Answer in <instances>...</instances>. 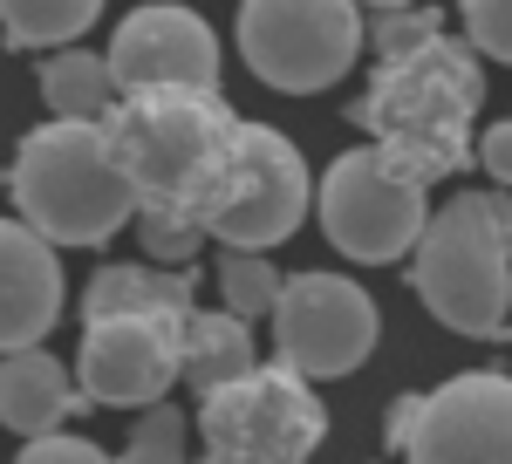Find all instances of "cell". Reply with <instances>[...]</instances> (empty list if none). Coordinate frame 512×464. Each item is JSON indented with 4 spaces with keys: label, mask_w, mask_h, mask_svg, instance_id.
<instances>
[{
    "label": "cell",
    "mask_w": 512,
    "mask_h": 464,
    "mask_svg": "<svg viewBox=\"0 0 512 464\" xmlns=\"http://www.w3.org/2000/svg\"><path fill=\"white\" fill-rule=\"evenodd\" d=\"M478 110H485V55L465 35H437L410 55L376 62L349 123L417 185H444L478 157Z\"/></svg>",
    "instance_id": "obj_1"
},
{
    "label": "cell",
    "mask_w": 512,
    "mask_h": 464,
    "mask_svg": "<svg viewBox=\"0 0 512 464\" xmlns=\"http://www.w3.org/2000/svg\"><path fill=\"white\" fill-rule=\"evenodd\" d=\"M7 192L14 212L55 246H110L144 205L137 178L110 144V123H82V116H48L14 144Z\"/></svg>",
    "instance_id": "obj_2"
},
{
    "label": "cell",
    "mask_w": 512,
    "mask_h": 464,
    "mask_svg": "<svg viewBox=\"0 0 512 464\" xmlns=\"http://www.w3.org/2000/svg\"><path fill=\"white\" fill-rule=\"evenodd\" d=\"M103 123H110V144H117L123 171L137 178L144 205H178L192 219L212 212L239 137V116L226 110L219 89H178V82L123 89Z\"/></svg>",
    "instance_id": "obj_3"
},
{
    "label": "cell",
    "mask_w": 512,
    "mask_h": 464,
    "mask_svg": "<svg viewBox=\"0 0 512 464\" xmlns=\"http://www.w3.org/2000/svg\"><path fill=\"white\" fill-rule=\"evenodd\" d=\"M410 287L437 328L465 342L512 335V232L499 226L492 192H458L431 212L424 239L410 246Z\"/></svg>",
    "instance_id": "obj_4"
},
{
    "label": "cell",
    "mask_w": 512,
    "mask_h": 464,
    "mask_svg": "<svg viewBox=\"0 0 512 464\" xmlns=\"http://www.w3.org/2000/svg\"><path fill=\"white\" fill-rule=\"evenodd\" d=\"M239 62L274 96H321L369 48L362 0H239Z\"/></svg>",
    "instance_id": "obj_5"
},
{
    "label": "cell",
    "mask_w": 512,
    "mask_h": 464,
    "mask_svg": "<svg viewBox=\"0 0 512 464\" xmlns=\"http://www.w3.org/2000/svg\"><path fill=\"white\" fill-rule=\"evenodd\" d=\"M321 437H328V403H321L315 376H301L294 362H253L246 376L198 396L205 458L294 464V458H315Z\"/></svg>",
    "instance_id": "obj_6"
},
{
    "label": "cell",
    "mask_w": 512,
    "mask_h": 464,
    "mask_svg": "<svg viewBox=\"0 0 512 464\" xmlns=\"http://www.w3.org/2000/svg\"><path fill=\"white\" fill-rule=\"evenodd\" d=\"M315 219L328 232V246L349 253L355 267H396L431 226V185L396 171L376 144H355L321 171Z\"/></svg>",
    "instance_id": "obj_7"
},
{
    "label": "cell",
    "mask_w": 512,
    "mask_h": 464,
    "mask_svg": "<svg viewBox=\"0 0 512 464\" xmlns=\"http://www.w3.org/2000/svg\"><path fill=\"white\" fill-rule=\"evenodd\" d=\"M315 212V178H308V157L294 137H280L274 123H253L239 116L233 137V164L219 178V198L205 212V226L219 246H280L308 226Z\"/></svg>",
    "instance_id": "obj_8"
},
{
    "label": "cell",
    "mask_w": 512,
    "mask_h": 464,
    "mask_svg": "<svg viewBox=\"0 0 512 464\" xmlns=\"http://www.w3.org/2000/svg\"><path fill=\"white\" fill-rule=\"evenodd\" d=\"M185 314L192 308H117L82 314L76 383L103 410H144L185 383Z\"/></svg>",
    "instance_id": "obj_9"
},
{
    "label": "cell",
    "mask_w": 512,
    "mask_h": 464,
    "mask_svg": "<svg viewBox=\"0 0 512 464\" xmlns=\"http://www.w3.org/2000/svg\"><path fill=\"white\" fill-rule=\"evenodd\" d=\"M267 321H274V355L294 362L301 376H315V383L355 376L383 342V314L369 301V287H355L349 273H328V267L294 273Z\"/></svg>",
    "instance_id": "obj_10"
},
{
    "label": "cell",
    "mask_w": 512,
    "mask_h": 464,
    "mask_svg": "<svg viewBox=\"0 0 512 464\" xmlns=\"http://www.w3.org/2000/svg\"><path fill=\"white\" fill-rule=\"evenodd\" d=\"M219 35L212 21L192 14L185 0H144L130 7L110 35V69L123 89H151V82H178V89H219Z\"/></svg>",
    "instance_id": "obj_11"
},
{
    "label": "cell",
    "mask_w": 512,
    "mask_h": 464,
    "mask_svg": "<svg viewBox=\"0 0 512 464\" xmlns=\"http://www.w3.org/2000/svg\"><path fill=\"white\" fill-rule=\"evenodd\" d=\"M410 458L424 464H458V458H512V376L472 369L451 376L424 396Z\"/></svg>",
    "instance_id": "obj_12"
},
{
    "label": "cell",
    "mask_w": 512,
    "mask_h": 464,
    "mask_svg": "<svg viewBox=\"0 0 512 464\" xmlns=\"http://www.w3.org/2000/svg\"><path fill=\"white\" fill-rule=\"evenodd\" d=\"M62 301H69L62 246L28 219H0V355L48 342L62 321Z\"/></svg>",
    "instance_id": "obj_13"
},
{
    "label": "cell",
    "mask_w": 512,
    "mask_h": 464,
    "mask_svg": "<svg viewBox=\"0 0 512 464\" xmlns=\"http://www.w3.org/2000/svg\"><path fill=\"white\" fill-rule=\"evenodd\" d=\"M89 410L82 383L62 369V355L48 348H7L0 355V424L14 437H41V430H62L69 417Z\"/></svg>",
    "instance_id": "obj_14"
},
{
    "label": "cell",
    "mask_w": 512,
    "mask_h": 464,
    "mask_svg": "<svg viewBox=\"0 0 512 464\" xmlns=\"http://www.w3.org/2000/svg\"><path fill=\"white\" fill-rule=\"evenodd\" d=\"M260 355H253V321L233 308H192L185 314V389L212 396L219 383L246 376Z\"/></svg>",
    "instance_id": "obj_15"
},
{
    "label": "cell",
    "mask_w": 512,
    "mask_h": 464,
    "mask_svg": "<svg viewBox=\"0 0 512 464\" xmlns=\"http://www.w3.org/2000/svg\"><path fill=\"white\" fill-rule=\"evenodd\" d=\"M117 96H123V82H117V69H110V48H103V55L82 48V41L48 48V62H41V103H48V116L103 123V116L117 110Z\"/></svg>",
    "instance_id": "obj_16"
},
{
    "label": "cell",
    "mask_w": 512,
    "mask_h": 464,
    "mask_svg": "<svg viewBox=\"0 0 512 464\" xmlns=\"http://www.w3.org/2000/svg\"><path fill=\"white\" fill-rule=\"evenodd\" d=\"M198 267H164V260H110L89 273L82 314H117V308H192Z\"/></svg>",
    "instance_id": "obj_17"
},
{
    "label": "cell",
    "mask_w": 512,
    "mask_h": 464,
    "mask_svg": "<svg viewBox=\"0 0 512 464\" xmlns=\"http://www.w3.org/2000/svg\"><path fill=\"white\" fill-rule=\"evenodd\" d=\"M96 14H103V0H0V35L7 48L21 55V48H69L96 28Z\"/></svg>",
    "instance_id": "obj_18"
},
{
    "label": "cell",
    "mask_w": 512,
    "mask_h": 464,
    "mask_svg": "<svg viewBox=\"0 0 512 464\" xmlns=\"http://www.w3.org/2000/svg\"><path fill=\"white\" fill-rule=\"evenodd\" d=\"M280 287H287V273L260 253V246H226L219 253V301L246 321H267L280 301Z\"/></svg>",
    "instance_id": "obj_19"
},
{
    "label": "cell",
    "mask_w": 512,
    "mask_h": 464,
    "mask_svg": "<svg viewBox=\"0 0 512 464\" xmlns=\"http://www.w3.org/2000/svg\"><path fill=\"white\" fill-rule=\"evenodd\" d=\"M137 239H144V260H164V267H198L205 253V219L178 212V205H137Z\"/></svg>",
    "instance_id": "obj_20"
},
{
    "label": "cell",
    "mask_w": 512,
    "mask_h": 464,
    "mask_svg": "<svg viewBox=\"0 0 512 464\" xmlns=\"http://www.w3.org/2000/svg\"><path fill=\"white\" fill-rule=\"evenodd\" d=\"M192 424L198 417H185L178 403H144V417L130 424V444H123V458L130 464H178L185 451H192Z\"/></svg>",
    "instance_id": "obj_21"
},
{
    "label": "cell",
    "mask_w": 512,
    "mask_h": 464,
    "mask_svg": "<svg viewBox=\"0 0 512 464\" xmlns=\"http://www.w3.org/2000/svg\"><path fill=\"white\" fill-rule=\"evenodd\" d=\"M437 35H444V14L424 7V0H410V7H369V48H376V62L410 55V48H424Z\"/></svg>",
    "instance_id": "obj_22"
},
{
    "label": "cell",
    "mask_w": 512,
    "mask_h": 464,
    "mask_svg": "<svg viewBox=\"0 0 512 464\" xmlns=\"http://www.w3.org/2000/svg\"><path fill=\"white\" fill-rule=\"evenodd\" d=\"M458 21L485 62H506L512 69V0H458Z\"/></svg>",
    "instance_id": "obj_23"
},
{
    "label": "cell",
    "mask_w": 512,
    "mask_h": 464,
    "mask_svg": "<svg viewBox=\"0 0 512 464\" xmlns=\"http://www.w3.org/2000/svg\"><path fill=\"white\" fill-rule=\"evenodd\" d=\"M21 458L28 464H96L110 451L96 437H76V430H41V437H21Z\"/></svg>",
    "instance_id": "obj_24"
},
{
    "label": "cell",
    "mask_w": 512,
    "mask_h": 464,
    "mask_svg": "<svg viewBox=\"0 0 512 464\" xmlns=\"http://www.w3.org/2000/svg\"><path fill=\"white\" fill-rule=\"evenodd\" d=\"M478 164H485L499 185H512V116H506V123H492V130L478 137Z\"/></svg>",
    "instance_id": "obj_25"
},
{
    "label": "cell",
    "mask_w": 512,
    "mask_h": 464,
    "mask_svg": "<svg viewBox=\"0 0 512 464\" xmlns=\"http://www.w3.org/2000/svg\"><path fill=\"white\" fill-rule=\"evenodd\" d=\"M417 410H424V396H396L390 403V430H383V444L410 458V437H417Z\"/></svg>",
    "instance_id": "obj_26"
},
{
    "label": "cell",
    "mask_w": 512,
    "mask_h": 464,
    "mask_svg": "<svg viewBox=\"0 0 512 464\" xmlns=\"http://www.w3.org/2000/svg\"><path fill=\"white\" fill-rule=\"evenodd\" d=\"M492 205H499V226L512 232V185H499V192H492Z\"/></svg>",
    "instance_id": "obj_27"
},
{
    "label": "cell",
    "mask_w": 512,
    "mask_h": 464,
    "mask_svg": "<svg viewBox=\"0 0 512 464\" xmlns=\"http://www.w3.org/2000/svg\"><path fill=\"white\" fill-rule=\"evenodd\" d=\"M362 7H410V0H362Z\"/></svg>",
    "instance_id": "obj_28"
}]
</instances>
